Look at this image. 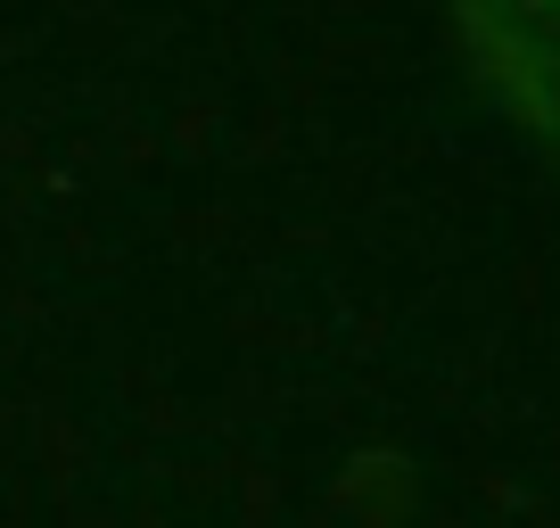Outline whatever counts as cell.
<instances>
[{
    "label": "cell",
    "mask_w": 560,
    "mask_h": 528,
    "mask_svg": "<svg viewBox=\"0 0 560 528\" xmlns=\"http://www.w3.org/2000/svg\"><path fill=\"white\" fill-rule=\"evenodd\" d=\"M470 67L560 158V0H454Z\"/></svg>",
    "instance_id": "1"
}]
</instances>
